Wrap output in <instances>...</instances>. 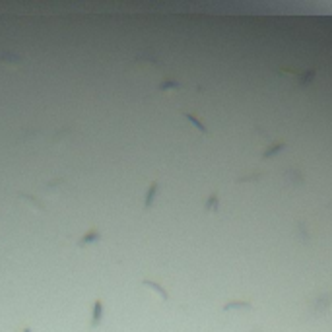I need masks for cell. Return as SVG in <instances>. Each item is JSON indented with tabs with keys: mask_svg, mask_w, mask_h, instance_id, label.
<instances>
[{
	"mask_svg": "<svg viewBox=\"0 0 332 332\" xmlns=\"http://www.w3.org/2000/svg\"><path fill=\"white\" fill-rule=\"evenodd\" d=\"M17 198H19L21 202H25V204H27L29 208H33L35 212H41V210H43V202H41V200H39V198H37L35 194H27V192H19V194H17Z\"/></svg>",
	"mask_w": 332,
	"mask_h": 332,
	"instance_id": "obj_5",
	"label": "cell"
},
{
	"mask_svg": "<svg viewBox=\"0 0 332 332\" xmlns=\"http://www.w3.org/2000/svg\"><path fill=\"white\" fill-rule=\"evenodd\" d=\"M101 319H103V303H101V299H95V301H93V307H91L89 331H95V329L101 325Z\"/></svg>",
	"mask_w": 332,
	"mask_h": 332,
	"instance_id": "obj_4",
	"label": "cell"
},
{
	"mask_svg": "<svg viewBox=\"0 0 332 332\" xmlns=\"http://www.w3.org/2000/svg\"><path fill=\"white\" fill-rule=\"evenodd\" d=\"M101 239H103V235H101L99 229H89L86 235L78 241V249H87V247H91V245H97Z\"/></svg>",
	"mask_w": 332,
	"mask_h": 332,
	"instance_id": "obj_3",
	"label": "cell"
},
{
	"mask_svg": "<svg viewBox=\"0 0 332 332\" xmlns=\"http://www.w3.org/2000/svg\"><path fill=\"white\" fill-rule=\"evenodd\" d=\"M21 332H31V329H29V327H25V329H23Z\"/></svg>",
	"mask_w": 332,
	"mask_h": 332,
	"instance_id": "obj_8",
	"label": "cell"
},
{
	"mask_svg": "<svg viewBox=\"0 0 332 332\" xmlns=\"http://www.w3.org/2000/svg\"><path fill=\"white\" fill-rule=\"evenodd\" d=\"M66 185H68L66 177H58V179H52L49 183H45V185L41 187V192H43L47 198H56V196H60V194L64 192Z\"/></svg>",
	"mask_w": 332,
	"mask_h": 332,
	"instance_id": "obj_1",
	"label": "cell"
},
{
	"mask_svg": "<svg viewBox=\"0 0 332 332\" xmlns=\"http://www.w3.org/2000/svg\"><path fill=\"white\" fill-rule=\"evenodd\" d=\"M157 183H152V187H150V191H148V198H146V202H144V208L148 210L150 206H152V200L156 198V192H157Z\"/></svg>",
	"mask_w": 332,
	"mask_h": 332,
	"instance_id": "obj_6",
	"label": "cell"
},
{
	"mask_svg": "<svg viewBox=\"0 0 332 332\" xmlns=\"http://www.w3.org/2000/svg\"><path fill=\"white\" fill-rule=\"evenodd\" d=\"M23 62H25V58H23V54H19V52L8 51V49H2V51H0V64L6 66V68L17 70L19 66H23Z\"/></svg>",
	"mask_w": 332,
	"mask_h": 332,
	"instance_id": "obj_2",
	"label": "cell"
},
{
	"mask_svg": "<svg viewBox=\"0 0 332 332\" xmlns=\"http://www.w3.org/2000/svg\"><path fill=\"white\" fill-rule=\"evenodd\" d=\"M142 284H144V286H148V288H152V290H154L156 294H159V297H161V299H167V294H165V292H163V290H161V288H159L157 284H154V282H150V280H144Z\"/></svg>",
	"mask_w": 332,
	"mask_h": 332,
	"instance_id": "obj_7",
	"label": "cell"
}]
</instances>
